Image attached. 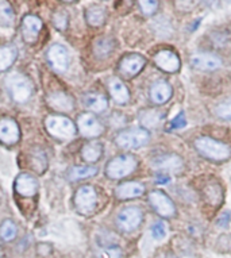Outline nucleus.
I'll return each mask as SVG.
<instances>
[{"label": "nucleus", "instance_id": "1", "mask_svg": "<svg viewBox=\"0 0 231 258\" xmlns=\"http://www.w3.org/2000/svg\"><path fill=\"white\" fill-rule=\"evenodd\" d=\"M195 148L203 157L212 161H226L231 156V148L210 137H202L195 141Z\"/></svg>", "mask_w": 231, "mask_h": 258}, {"label": "nucleus", "instance_id": "40", "mask_svg": "<svg viewBox=\"0 0 231 258\" xmlns=\"http://www.w3.org/2000/svg\"><path fill=\"white\" fill-rule=\"evenodd\" d=\"M230 219H231V216H230V212H223L222 215L219 216V219H218V226H220V227H227L228 226V223H230Z\"/></svg>", "mask_w": 231, "mask_h": 258}, {"label": "nucleus", "instance_id": "26", "mask_svg": "<svg viewBox=\"0 0 231 258\" xmlns=\"http://www.w3.org/2000/svg\"><path fill=\"white\" fill-rule=\"evenodd\" d=\"M81 154H83V158H84L87 162H96V161L101 157V154H103V146H101L100 142H96V141L88 142V144L83 148Z\"/></svg>", "mask_w": 231, "mask_h": 258}, {"label": "nucleus", "instance_id": "37", "mask_svg": "<svg viewBox=\"0 0 231 258\" xmlns=\"http://www.w3.org/2000/svg\"><path fill=\"white\" fill-rule=\"evenodd\" d=\"M151 234L154 239H164L165 235L168 234V229H166V224L164 222H157L153 224L151 227Z\"/></svg>", "mask_w": 231, "mask_h": 258}, {"label": "nucleus", "instance_id": "13", "mask_svg": "<svg viewBox=\"0 0 231 258\" xmlns=\"http://www.w3.org/2000/svg\"><path fill=\"white\" fill-rule=\"evenodd\" d=\"M42 29V21L35 15H26L22 21V35L27 43L37 41L39 31Z\"/></svg>", "mask_w": 231, "mask_h": 258}, {"label": "nucleus", "instance_id": "24", "mask_svg": "<svg viewBox=\"0 0 231 258\" xmlns=\"http://www.w3.org/2000/svg\"><path fill=\"white\" fill-rule=\"evenodd\" d=\"M30 165L35 170L37 173L42 174L47 168V157L43 152V149H34L33 152L30 153Z\"/></svg>", "mask_w": 231, "mask_h": 258}, {"label": "nucleus", "instance_id": "22", "mask_svg": "<svg viewBox=\"0 0 231 258\" xmlns=\"http://www.w3.org/2000/svg\"><path fill=\"white\" fill-rule=\"evenodd\" d=\"M84 104L87 108H89L93 112H103L107 110L108 107V102L105 96L100 95V93H87L84 96Z\"/></svg>", "mask_w": 231, "mask_h": 258}, {"label": "nucleus", "instance_id": "38", "mask_svg": "<svg viewBox=\"0 0 231 258\" xmlns=\"http://www.w3.org/2000/svg\"><path fill=\"white\" fill-rule=\"evenodd\" d=\"M187 126V118H185L184 112H180L176 118H173L170 122V128H183Z\"/></svg>", "mask_w": 231, "mask_h": 258}, {"label": "nucleus", "instance_id": "2", "mask_svg": "<svg viewBox=\"0 0 231 258\" xmlns=\"http://www.w3.org/2000/svg\"><path fill=\"white\" fill-rule=\"evenodd\" d=\"M6 85H7L11 98L17 103L27 102L33 93L31 81L21 73H13L6 77Z\"/></svg>", "mask_w": 231, "mask_h": 258}, {"label": "nucleus", "instance_id": "16", "mask_svg": "<svg viewBox=\"0 0 231 258\" xmlns=\"http://www.w3.org/2000/svg\"><path fill=\"white\" fill-rule=\"evenodd\" d=\"M153 168H156L162 172H173L177 173L183 169V160L176 154H164L157 157L153 162Z\"/></svg>", "mask_w": 231, "mask_h": 258}, {"label": "nucleus", "instance_id": "31", "mask_svg": "<svg viewBox=\"0 0 231 258\" xmlns=\"http://www.w3.org/2000/svg\"><path fill=\"white\" fill-rule=\"evenodd\" d=\"M17 237V226L13 220H5L0 226V238L6 242L14 241Z\"/></svg>", "mask_w": 231, "mask_h": 258}, {"label": "nucleus", "instance_id": "36", "mask_svg": "<svg viewBox=\"0 0 231 258\" xmlns=\"http://www.w3.org/2000/svg\"><path fill=\"white\" fill-rule=\"evenodd\" d=\"M53 23H54L55 29H59L60 31H64V30L68 27L67 13H64V11H57V13L53 15Z\"/></svg>", "mask_w": 231, "mask_h": 258}, {"label": "nucleus", "instance_id": "7", "mask_svg": "<svg viewBox=\"0 0 231 258\" xmlns=\"http://www.w3.org/2000/svg\"><path fill=\"white\" fill-rule=\"evenodd\" d=\"M149 202H150L151 207L156 210L158 215L164 216V218H172L176 214V207L170 200L169 196H166L164 192L161 190H153L149 194Z\"/></svg>", "mask_w": 231, "mask_h": 258}, {"label": "nucleus", "instance_id": "35", "mask_svg": "<svg viewBox=\"0 0 231 258\" xmlns=\"http://www.w3.org/2000/svg\"><path fill=\"white\" fill-rule=\"evenodd\" d=\"M139 7L142 10L145 15H153L158 9V2L157 0H138Z\"/></svg>", "mask_w": 231, "mask_h": 258}, {"label": "nucleus", "instance_id": "5", "mask_svg": "<svg viewBox=\"0 0 231 258\" xmlns=\"http://www.w3.org/2000/svg\"><path fill=\"white\" fill-rule=\"evenodd\" d=\"M147 141H149V133L145 128L126 130V132L119 133L117 137V145L119 148L127 149V150L141 148L147 144Z\"/></svg>", "mask_w": 231, "mask_h": 258}, {"label": "nucleus", "instance_id": "18", "mask_svg": "<svg viewBox=\"0 0 231 258\" xmlns=\"http://www.w3.org/2000/svg\"><path fill=\"white\" fill-rule=\"evenodd\" d=\"M38 181L31 174H19L15 180V190L22 196H34L37 194Z\"/></svg>", "mask_w": 231, "mask_h": 258}, {"label": "nucleus", "instance_id": "25", "mask_svg": "<svg viewBox=\"0 0 231 258\" xmlns=\"http://www.w3.org/2000/svg\"><path fill=\"white\" fill-rule=\"evenodd\" d=\"M85 19L88 22L89 26L99 27L105 22V11L100 6H92L87 10L85 13Z\"/></svg>", "mask_w": 231, "mask_h": 258}, {"label": "nucleus", "instance_id": "32", "mask_svg": "<svg viewBox=\"0 0 231 258\" xmlns=\"http://www.w3.org/2000/svg\"><path fill=\"white\" fill-rule=\"evenodd\" d=\"M206 196L210 203L216 206L222 200V189L219 188V185H208L206 190Z\"/></svg>", "mask_w": 231, "mask_h": 258}, {"label": "nucleus", "instance_id": "28", "mask_svg": "<svg viewBox=\"0 0 231 258\" xmlns=\"http://www.w3.org/2000/svg\"><path fill=\"white\" fill-rule=\"evenodd\" d=\"M162 114L157 110H146L139 114V120L145 128H154L160 124Z\"/></svg>", "mask_w": 231, "mask_h": 258}, {"label": "nucleus", "instance_id": "21", "mask_svg": "<svg viewBox=\"0 0 231 258\" xmlns=\"http://www.w3.org/2000/svg\"><path fill=\"white\" fill-rule=\"evenodd\" d=\"M108 89L111 96L118 104H126L130 99V92L119 79H111L108 83Z\"/></svg>", "mask_w": 231, "mask_h": 258}, {"label": "nucleus", "instance_id": "41", "mask_svg": "<svg viewBox=\"0 0 231 258\" xmlns=\"http://www.w3.org/2000/svg\"><path fill=\"white\" fill-rule=\"evenodd\" d=\"M169 181H170V177H169L166 173H162V172H160V173L156 176L157 184H168Z\"/></svg>", "mask_w": 231, "mask_h": 258}, {"label": "nucleus", "instance_id": "9", "mask_svg": "<svg viewBox=\"0 0 231 258\" xmlns=\"http://www.w3.org/2000/svg\"><path fill=\"white\" fill-rule=\"evenodd\" d=\"M47 59L51 67L59 72H65L71 62V57H69L67 47H64L63 45H59V43L50 46V49L47 50Z\"/></svg>", "mask_w": 231, "mask_h": 258}, {"label": "nucleus", "instance_id": "42", "mask_svg": "<svg viewBox=\"0 0 231 258\" xmlns=\"http://www.w3.org/2000/svg\"><path fill=\"white\" fill-rule=\"evenodd\" d=\"M168 258H176V257H175V255H170V254H169Z\"/></svg>", "mask_w": 231, "mask_h": 258}, {"label": "nucleus", "instance_id": "17", "mask_svg": "<svg viewBox=\"0 0 231 258\" xmlns=\"http://www.w3.org/2000/svg\"><path fill=\"white\" fill-rule=\"evenodd\" d=\"M143 192H145V186H143V184L137 181H127L117 186L115 195H117L118 199L127 200L139 198V196H142Z\"/></svg>", "mask_w": 231, "mask_h": 258}, {"label": "nucleus", "instance_id": "29", "mask_svg": "<svg viewBox=\"0 0 231 258\" xmlns=\"http://www.w3.org/2000/svg\"><path fill=\"white\" fill-rule=\"evenodd\" d=\"M15 22V14L7 0H0V26L11 27Z\"/></svg>", "mask_w": 231, "mask_h": 258}, {"label": "nucleus", "instance_id": "8", "mask_svg": "<svg viewBox=\"0 0 231 258\" xmlns=\"http://www.w3.org/2000/svg\"><path fill=\"white\" fill-rule=\"evenodd\" d=\"M119 229L126 233H131L138 227L142 222V211L138 207H126L119 212L118 215Z\"/></svg>", "mask_w": 231, "mask_h": 258}, {"label": "nucleus", "instance_id": "19", "mask_svg": "<svg viewBox=\"0 0 231 258\" xmlns=\"http://www.w3.org/2000/svg\"><path fill=\"white\" fill-rule=\"evenodd\" d=\"M172 96V87L168 81H156L150 88V98L156 104H164Z\"/></svg>", "mask_w": 231, "mask_h": 258}, {"label": "nucleus", "instance_id": "39", "mask_svg": "<svg viewBox=\"0 0 231 258\" xmlns=\"http://www.w3.org/2000/svg\"><path fill=\"white\" fill-rule=\"evenodd\" d=\"M51 251H53V247H51L49 243H39L37 247L38 255H42V257H47V255H50Z\"/></svg>", "mask_w": 231, "mask_h": 258}, {"label": "nucleus", "instance_id": "30", "mask_svg": "<svg viewBox=\"0 0 231 258\" xmlns=\"http://www.w3.org/2000/svg\"><path fill=\"white\" fill-rule=\"evenodd\" d=\"M97 173V169L95 166H73L69 173H68V177L69 180H83V178L92 177Z\"/></svg>", "mask_w": 231, "mask_h": 258}, {"label": "nucleus", "instance_id": "27", "mask_svg": "<svg viewBox=\"0 0 231 258\" xmlns=\"http://www.w3.org/2000/svg\"><path fill=\"white\" fill-rule=\"evenodd\" d=\"M113 50V41L108 37H101V38L96 39L95 41V45H93V51H95V55L99 57V58H105L108 57Z\"/></svg>", "mask_w": 231, "mask_h": 258}, {"label": "nucleus", "instance_id": "11", "mask_svg": "<svg viewBox=\"0 0 231 258\" xmlns=\"http://www.w3.org/2000/svg\"><path fill=\"white\" fill-rule=\"evenodd\" d=\"M79 130L87 138H96L103 133L101 123L92 114H81L77 119Z\"/></svg>", "mask_w": 231, "mask_h": 258}, {"label": "nucleus", "instance_id": "12", "mask_svg": "<svg viewBox=\"0 0 231 258\" xmlns=\"http://www.w3.org/2000/svg\"><path fill=\"white\" fill-rule=\"evenodd\" d=\"M154 62L164 72L175 73L180 69V58L172 50H160L154 55Z\"/></svg>", "mask_w": 231, "mask_h": 258}, {"label": "nucleus", "instance_id": "6", "mask_svg": "<svg viewBox=\"0 0 231 258\" xmlns=\"http://www.w3.org/2000/svg\"><path fill=\"white\" fill-rule=\"evenodd\" d=\"M97 203L96 190L91 185L80 186L75 196V204L77 211L83 215H89L92 214Z\"/></svg>", "mask_w": 231, "mask_h": 258}, {"label": "nucleus", "instance_id": "14", "mask_svg": "<svg viewBox=\"0 0 231 258\" xmlns=\"http://www.w3.org/2000/svg\"><path fill=\"white\" fill-rule=\"evenodd\" d=\"M146 59L141 54H129L123 57L121 63H119V71L127 77H133L138 75L145 67Z\"/></svg>", "mask_w": 231, "mask_h": 258}, {"label": "nucleus", "instance_id": "10", "mask_svg": "<svg viewBox=\"0 0 231 258\" xmlns=\"http://www.w3.org/2000/svg\"><path fill=\"white\" fill-rule=\"evenodd\" d=\"M191 65L196 71L210 72V71H216L222 67V59L215 54H210V53H196L191 57Z\"/></svg>", "mask_w": 231, "mask_h": 258}, {"label": "nucleus", "instance_id": "43", "mask_svg": "<svg viewBox=\"0 0 231 258\" xmlns=\"http://www.w3.org/2000/svg\"><path fill=\"white\" fill-rule=\"evenodd\" d=\"M64 2H73V0H64Z\"/></svg>", "mask_w": 231, "mask_h": 258}, {"label": "nucleus", "instance_id": "34", "mask_svg": "<svg viewBox=\"0 0 231 258\" xmlns=\"http://www.w3.org/2000/svg\"><path fill=\"white\" fill-rule=\"evenodd\" d=\"M122 250L118 246H107L99 251V258H121Z\"/></svg>", "mask_w": 231, "mask_h": 258}, {"label": "nucleus", "instance_id": "4", "mask_svg": "<svg viewBox=\"0 0 231 258\" xmlns=\"http://www.w3.org/2000/svg\"><path fill=\"white\" fill-rule=\"evenodd\" d=\"M45 126L49 134L59 140H71L76 136L75 123L71 119L61 115H50L45 120Z\"/></svg>", "mask_w": 231, "mask_h": 258}, {"label": "nucleus", "instance_id": "23", "mask_svg": "<svg viewBox=\"0 0 231 258\" xmlns=\"http://www.w3.org/2000/svg\"><path fill=\"white\" fill-rule=\"evenodd\" d=\"M18 57L17 47L14 45L0 46V72H5L15 62Z\"/></svg>", "mask_w": 231, "mask_h": 258}, {"label": "nucleus", "instance_id": "20", "mask_svg": "<svg viewBox=\"0 0 231 258\" xmlns=\"http://www.w3.org/2000/svg\"><path fill=\"white\" fill-rule=\"evenodd\" d=\"M47 104L60 112H69L73 108V99L64 92H53L47 96Z\"/></svg>", "mask_w": 231, "mask_h": 258}, {"label": "nucleus", "instance_id": "33", "mask_svg": "<svg viewBox=\"0 0 231 258\" xmlns=\"http://www.w3.org/2000/svg\"><path fill=\"white\" fill-rule=\"evenodd\" d=\"M216 115L222 119H231V98L224 99L216 107Z\"/></svg>", "mask_w": 231, "mask_h": 258}, {"label": "nucleus", "instance_id": "15", "mask_svg": "<svg viewBox=\"0 0 231 258\" xmlns=\"http://www.w3.org/2000/svg\"><path fill=\"white\" fill-rule=\"evenodd\" d=\"M19 127L17 122L11 118L0 119V141L3 144L15 145L19 141Z\"/></svg>", "mask_w": 231, "mask_h": 258}, {"label": "nucleus", "instance_id": "3", "mask_svg": "<svg viewBox=\"0 0 231 258\" xmlns=\"http://www.w3.org/2000/svg\"><path fill=\"white\" fill-rule=\"evenodd\" d=\"M138 161L131 154H122L112 158L105 166V174L112 180L123 178L137 169Z\"/></svg>", "mask_w": 231, "mask_h": 258}]
</instances>
